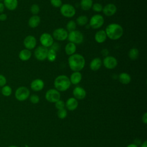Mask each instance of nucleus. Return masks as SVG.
Masks as SVG:
<instances>
[{"label": "nucleus", "mask_w": 147, "mask_h": 147, "mask_svg": "<svg viewBox=\"0 0 147 147\" xmlns=\"http://www.w3.org/2000/svg\"><path fill=\"white\" fill-rule=\"evenodd\" d=\"M142 121L144 124L147 123V113H145L142 117Z\"/></svg>", "instance_id": "nucleus-40"}, {"label": "nucleus", "mask_w": 147, "mask_h": 147, "mask_svg": "<svg viewBox=\"0 0 147 147\" xmlns=\"http://www.w3.org/2000/svg\"><path fill=\"white\" fill-rule=\"evenodd\" d=\"M53 84L55 89L59 92L67 91L70 87L71 84L69 78L65 75L57 76L55 78Z\"/></svg>", "instance_id": "nucleus-3"}, {"label": "nucleus", "mask_w": 147, "mask_h": 147, "mask_svg": "<svg viewBox=\"0 0 147 147\" xmlns=\"http://www.w3.org/2000/svg\"><path fill=\"white\" fill-rule=\"evenodd\" d=\"M102 63L106 68L112 69L117 66L118 61L117 59L114 56H107L104 58Z\"/></svg>", "instance_id": "nucleus-12"}, {"label": "nucleus", "mask_w": 147, "mask_h": 147, "mask_svg": "<svg viewBox=\"0 0 147 147\" xmlns=\"http://www.w3.org/2000/svg\"><path fill=\"white\" fill-rule=\"evenodd\" d=\"M107 37L111 40H117L119 39L123 34V29L122 26L117 23H111L109 24L105 29Z\"/></svg>", "instance_id": "nucleus-2"}, {"label": "nucleus", "mask_w": 147, "mask_h": 147, "mask_svg": "<svg viewBox=\"0 0 147 147\" xmlns=\"http://www.w3.org/2000/svg\"><path fill=\"white\" fill-rule=\"evenodd\" d=\"M48 49L42 45L37 47L34 51V57L39 60L43 61L47 59Z\"/></svg>", "instance_id": "nucleus-10"}, {"label": "nucleus", "mask_w": 147, "mask_h": 147, "mask_svg": "<svg viewBox=\"0 0 147 147\" xmlns=\"http://www.w3.org/2000/svg\"><path fill=\"white\" fill-rule=\"evenodd\" d=\"M7 79L2 74H0V87H2L6 84Z\"/></svg>", "instance_id": "nucleus-38"}, {"label": "nucleus", "mask_w": 147, "mask_h": 147, "mask_svg": "<svg viewBox=\"0 0 147 147\" xmlns=\"http://www.w3.org/2000/svg\"><path fill=\"white\" fill-rule=\"evenodd\" d=\"M73 95L75 98L77 100H82L86 96V90L82 87L77 86L74 88L72 91Z\"/></svg>", "instance_id": "nucleus-16"}, {"label": "nucleus", "mask_w": 147, "mask_h": 147, "mask_svg": "<svg viewBox=\"0 0 147 147\" xmlns=\"http://www.w3.org/2000/svg\"><path fill=\"white\" fill-rule=\"evenodd\" d=\"M126 147H138V146L135 144H130L128 145Z\"/></svg>", "instance_id": "nucleus-44"}, {"label": "nucleus", "mask_w": 147, "mask_h": 147, "mask_svg": "<svg viewBox=\"0 0 147 147\" xmlns=\"http://www.w3.org/2000/svg\"><path fill=\"white\" fill-rule=\"evenodd\" d=\"M40 10V7L37 4H33L30 7V11L33 15H37Z\"/></svg>", "instance_id": "nucleus-33"}, {"label": "nucleus", "mask_w": 147, "mask_h": 147, "mask_svg": "<svg viewBox=\"0 0 147 147\" xmlns=\"http://www.w3.org/2000/svg\"><path fill=\"white\" fill-rule=\"evenodd\" d=\"M32 56V52L30 50L27 49H23L18 53L19 59L23 61L29 60Z\"/></svg>", "instance_id": "nucleus-23"}, {"label": "nucleus", "mask_w": 147, "mask_h": 147, "mask_svg": "<svg viewBox=\"0 0 147 147\" xmlns=\"http://www.w3.org/2000/svg\"><path fill=\"white\" fill-rule=\"evenodd\" d=\"M55 107L57 109V110H60V109H64L65 107V103L63 100L60 99L58 101H57L55 103Z\"/></svg>", "instance_id": "nucleus-36"}, {"label": "nucleus", "mask_w": 147, "mask_h": 147, "mask_svg": "<svg viewBox=\"0 0 147 147\" xmlns=\"http://www.w3.org/2000/svg\"><path fill=\"white\" fill-rule=\"evenodd\" d=\"M68 32L63 28H59L55 29L52 33L53 39L56 40L63 41L67 39Z\"/></svg>", "instance_id": "nucleus-9"}, {"label": "nucleus", "mask_w": 147, "mask_h": 147, "mask_svg": "<svg viewBox=\"0 0 147 147\" xmlns=\"http://www.w3.org/2000/svg\"><path fill=\"white\" fill-rule=\"evenodd\" d=\"M30 96V90L25 86H21L18 87L14 92L16 99L20 101L23 102L26 100Z\"/></svg>", "instance_id": "nucleus-4"}, {"label": "nucleus", "mask_w": 147, "mask_h": 147, "mask_svg": "<svg viewBox=\"0 0 147 147\" xmlns=\"http://www.w3.org/2000/svg\"><path fill=\"white\" fill-rule=\"evenodd\" d=\"M1 94L6 97L10 96L12 94V88L9 85H5L1 88Z\"/></svg>", "instance_id": "nucleus-29"}, {"label": "nucleus", "mask_w": 147, "mask_h": 147, "mask_svg": "<svg viewBox=\"0 0 147 147\" xmlns=\"http://www.w3.org/2000/svg\"><path fill=\"white\" fill-rule=\"evenodd\" d=\"M5 6L2 2H0V14L3 13L4 10H5Z\"/></svg>", "instance_id": "nucleus-41"}, {"label": "nucleus", "mask_w": 147, "mask_h": 147, "mask_svg": "<svg viewBox=\"0 0 147 147\" xmlns=\"http://www.w3.org/2000/svg\"><path fill=\"white\" fill-rule=\"evenodd\" d=\"M107 38V36L105 30H100L96 32L95 34L94 39L95 41L98 43H103L104 42Z\"/></svg>", "instance_id": "nucleus-22"}, {"label": "nucleus", "mask_w": 147, "mask_h": 147, "mask_svg": "<svg viewBox=\"0 0 147 147\" xmlns=\"http://www.w3.org/2000/svg\"><path fill=\"white\" fill-rule=\"evenodd\" d=\"M117 11V6L113 3H108L103 7L102 11L103 14L107 17H111L114 15Z\"/></svg>", "instance_id": "nucleus-14"}, {"label": "nucleus", "mask_w": 147, "mask_h": 147, "mask_svg": "<svg viewBox=\"0 0 147 147\" xmlns=\"http://www.w3.org/2000/svg\"><path fill=\"white\" fill-rule=\"evenodd\" d=\"M56 51H55L54 49L51 48L48 49L47 59L50 62H53L56 60Z\"/></svg>", "instance_id": "nucleus-30"}, {"label": "nucleus", "mask_w": 147, "mask_h": 147, "mask_svg": "<svg viewBox=\"0 0 147 147\" xmlns=\"http://www.w3.org/2000/svg\"><path fill=\"white\" fill-rule=\"evenodd\" d=\"M7 147H18V146H16V145H9V146H7Z\"/></svg>", "instance_id": "nucleus-45"}, {"label": "nucleus", "mask_w": 147, "mask_h": 147, "mask_svg": "<svg viewBox=\"0 0 147 147\" xmlns=\"http://www.w3.org/2000/svg\"><path fill=\"white\" fill-rule=\"evenodd\" d=\"M102 53L103 55L106 57V56H107V55H108V53H109V51H108V50H107V49H104L102 50Z\"/></svg>", "instance_id": "nucleus-42"}, {"label": "nucleus", "mask_w": 147, "mask_h": 147, "mask_svg": "<svg viewBox=\"0 0 147 147\" xmlns=\"http://www.w3.org/2000/svg\"><path fill=\"white\" fill-rule=\"evenodd\" d=\"M82 79V75L79 71H75L72 73L70 76L69 80L71 84H79Z\"/></svg>", "instance_id": "nucleus-20"}, {"label": "nucleus", "mask_w": 147, "mask_h": 147, "mask_svg": "<svg viewBox=\"0 0 147 147\" xmlns=\"http://www.w3.org/2000/svg\"><path fill=\"white\" fill-rule=\"evenodd\" d=\"M102 64V61L99 57L93 59L90 63V68L93 71H96L100 69Z\"/></svg>", "instance_id": "nucleus-19"}, {"label": "nucleus", "mask_w": 147, "mask_h": 147, "mask_svg": "<svg viewBox=\"0 0 147 147\" xmlns=\"http://www.w3.org/2000/svg\"><path fill=\"white\" fill-rule=\"evenodd\" d=\"M29 100L33 104H37L40 101V98L37 95L33 94L29 96Z\"/></svg>", "instance_id": "nucleus-35"}, {"label": "nucleus", "mask_w": 147, "mask_h": 147, "mask_svg": "<svg viewBox=\"0 0 147 147\" xmlns=\"http://www.w3.org/2000/svg\"><path fill=\"white\" fill-rule=\"evenodd\" d=\"M50 2L52 6L56 8L60 7L62 5L61 0H50Z\"/></svg>", "instance_id": "nucleus-37"}, {"label": "nucleus", "mask_w": 147, "mask_h": 147, "mask_svg": "<svg viewBox=\"0 0 147 147\" xmlns=\"http://www.w3.org/2000/svg\"><path fill=\"white\" fill-rule=\"evenodd\" d=\"M25 146H26V147H29V146H27V145H25Z\"/></svg>", "instance_id": "nucleus-46"}, {"label": "nucleus", "mask_w": 147, "mask_h": 147, "mask_svg": "<svg viewBox=\"0 0 147 147\" xmlns=\"http://www.w3.org/2000/svg\"><path fill=\"white\" fill-rule=\"evenodd\" d=\"M75 22L77 25L80 26H82L86 25L87 24V22H88V19L86 16L81 15L78 17H77Z\"/></svg>", "instance_id": "nucleus-27"}, {"label": "nucleus", "mask_w": 147, "mask_h": 147, "mask_svg": "<svg viewBox=\"0 0 147 147\" xmlns=\"http://www.w3.org/2000/svg\"><path fill=\"white\" fill-rule=\"evenodd\" d=\"M60 13L63 16L66 18H72L76 14L75 8L71 4L65 3L60 7Z\"/></svg>", "instance_id": "nucleus-6"}, {"label": "nucleus", "mask_w": 147, "mask_h": 147, "mask_svg": "<svg viewBox=\"0 0 147 147\" xmlns=\"http://www.w3.org/2000/svg\"><path fill=\"white\" fill-rule=\"evenodd\" d=\"M119 81L123 84H128L131 82L130 75L126 72H122L118 76Z\"/></svg>", "instance_id": "nucleus-24"}, {"label": "nucleus", "mask_w": 147, "mask_h": 147, "mask_svg": "<svg viewBox=\"0 0 147 147\" xmlns=\"http://www.w3.org/2000/svg\"><path fill=\"white\" fill-rule=\"evenodd\" d=\"M30 88L34 91H40L44 87V82L41 79H36L30 83Z\"/></svg>", "instance_id": "nucleus-15"}, {"label": "nucleus", "mask_w": 147, "mask_h": 147, "mask_svg": "<svg viewBox=\"0 0 147 147\" xmlns=\"http://www.w3.org/2000/svg\"><path fill=\"white\" fill-rule=\"evenodd\" d=\"M103 17L99 14L92 16L89 21V26L94 29H97L103 26L104 24Z\"/></svg>", "instance_id": "nucleus-7"}, {"label": "nucleus", "mask_w": 147, "mask_h": 147, "mask_svg": "<svg viewBox=\"0 0 147 147\" xmlns=\"http://www.w3.org/2000/svg\"><path fill=\"white\" fill-rule=\"evenodd\" d=\"M78 101L74 97H71L68 98L65 103V106L69 111H74L78 107Z\"/></svg>", "instance_id": "nucleus-17"}, {"label": "nucleus", "mask_w": 147, "mask_h": 147, "mask_svg": "<svg viewBox=\"0 0 147 147\" xmlns=\"http://www.w3.org/2000/svg\"><path fill=\"white\" fill-rule=\"evenodd\" d=\"M57 115V117L61 119H64L66 118V117L67 115V111L65 109L58 110Z\"/></svg>", "instance_id": "nucleus-32"}, {"label": "nucleus", "mask_w": 147, "mask_h": 147, "mask_svg": "<svg viewBox=\"0 0 147 147\" xmlns=\"http://www.w3.org/2000/svg\"><path fill=\"white\" fill-rule=\"evenodd\" d=\"M67 39L75 44H80L83 41L84 36L81 32L75 30L68 33Z\"/></svg>", "instance_id": "nucleus-5"}, {"label": "nucleus", "mask_w": 147, "mask_h": 147, "mask_svg": "<svg viewBox=\"0 0 147 147\" xmlns=\"http://www.w3.org/2000/svg\"><path fill=\"white\" fill-rule=\"evenodd\" d=\"M23 44L25 49L32 50L36 47L37 40L36 38L32 35H28L24 39Z\"/></svg>", "instance_id": "nucleus-13"}, {"label": "nucleus", "mask_w": 147, "mask_h": 147, "mask_svg": "<svg viewBox=\"0 0 147 147\" xmlns=\"http://www.w3.org/2000/svg\"><path fill=\"white\" fill-rule=\"evenodd\" d=\"M3 3L5 8L10 11L16 10L18 6V0H3Z\"/></svg>", "instance_id": "nucleus-18"}, {"label": "nucleus", "mask_w": 147, "mask_h": 147, "mask_svg": "<svg viewBox=\"0 0 147 147\" xmlns=\"http://www.w3.org/2000/svg\"><path fill=\"white\" fill-rule=\"evenodd\" d=\"M68 63L70 69L75 71H80L82 70L86 64L84 57L80 54L74 53L69 56L68 59Z\"/></svg>", "instance_id": "nucleus-1"}, {"label": "nucleus", "mask_w": 147, "mask_h": 147, "mask_svg": "<svg viewBox=\"0 0 147 147\" xmlns=\"http://www.w3.org/2000/svg\"><path fill=\"white\" fill-rule=\"evenodd\" d=\"M139 55V51L136 48H131L128 53L129 57L133 60H136Z\"/></svg>", "instance_id": "nucleus-28"}, {"label": "nucleus", "mask_w": 147, "mask_h": 147, "mask_svg": "<svg viewBox=\"0 0 147 147\" xmlns=\"http://www.w3.org/2000/svg\"><path fill=\"white\" fill-rule=\"evenodd\" d=\"M7 16L6 14L2 13L0 14V21H5L7 20Z\"/></svg>", "instance_id": "nucleus-39"}, {"label": "nucleus", "mask_w": 147, "mask_h": 147, "mask_svg": "<svg viewBox=\"0 0 147 147\" xmlns=\"http://www.w3.org/2000/svg\"><path fill=\"white\" fill-rule=\"evenodd\" d=\"M76 25H77V24L75 21H74V20L69 21L66 25V28H67V32H71L72 31L76 30Z\"/></svg>", "instance_id": "nucleus-31"}, {"label": "nucleus", "mask_w": 147, "mask_h": 147, "mask_svg": "<svg viewBox=\"0 0 147 147\" xmlns=\"http://www.w3.org/2000/svg\"><path fill=\"white\" fill-rule=\"evenodd\" d=\"M76 51V44L69 42L67 43L65 47V53L68 55L71 56L74 55Z\"/></svg>", "instance_id": "nucleus-25"}, {"label": "nucleus", "mask_w": 147, "mask_h": 147, "mask_svg": "<svg viewBox=\"0 0 147 147\" xmlns=\"http://www.w3.org/2000/svg\"><path fill=\"white\" fill-rule=\"evenodd\" d=\"M91 8H92V10L95 12L99 13V12H101L102 11L103 6L99 3H95L92 5Z\"/></svg>", "instance_id": "nucleus-34"}, {"label": "nucleus", "mask_w": 147, "mask_h": 147, "mask_svg": "<svg viewBox=\"0 0 147 147\" xmlns=\"http://www.w3.org/2000/svg\"><path fill=\"white\" fill-rule=\"evenodd\" d=\"M52 36L48 33H43L40 37V42L41 45L48 48L51 47L54 43V40Z\"/></svg>", "instance_id": "nucleus-11"}, {"label": "nucleus", "mask_w": 147, "mask_h": 147, "mask_svg": "<svg viewBox=\"0 0 147 147\" xmlns=\"http://www.w3.org/2000/svg\"><path fill=\"white\" fill-rule=\"evenodd\" d=\"M41 22L40 17L37 15H33L28 20V25L31 28H37Z\"/></svg>", "instance_id": "nucleus-21"}, {"label": "nucleus", "mask_w": 147, "mask_h": 147, "mask_svg": "<svg viewBox=\"0 0 147 147\" xmlns=\"http://www.w3.org/2000/svg\"><path fill=\"white\" fill-rule=\"evenodd\" d=\"M93 5L92 0H81L80 2V6L82 10L87 11L90 10Z\"/></svg>", "instance_id": "nucleus-26"}, {"label": "nucleus", "mask_w": 147, "mask_h": 147, "mask_svg": "<svg viewBox=\"0 0 147 147\" xmlns=\"http://www.w3.org/2000/svg\"><path fill=\"white\" fill-rule=\"evenodd\" d=\"M61 95L59 91L55 88H51L48 90L45 95L46 100L51 103H55L60 99Z\"/></svg>", "instance_id": "nucleus-8"}, {"label": "nucleus", "mask_w": 147, "mask_h": 147, "mask_svg": "<svg viewBox=\"0 0 147 147\" xmlns=\"http://www.w3.org/2000/svg\"><path fill=\"white\" fill-rule=\"evenodd\" d=\"M141 147H147V141L145 140L141 145Z\"/></svg>", "instance_id": "nucleus-43"}]
</instances>
